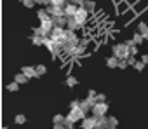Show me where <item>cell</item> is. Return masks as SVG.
I'll return each mask as SVG.
<instances>
[{
  "label": "cell",
  "instance_id": "cell-1",
  "mask_svg": "<svg viewBox=\"0 0 148 129\" xmlns=\"http://www.w3.org/2000/svg\"><path fill=\"white\" fill-rule=\"evenodd\" d=\"M112 51H113V56H117L119 59H129V56H131V49H129V45L125 42L115 44L112 47Z\"/></svg>",
  "mask_w": 148,
  "mask_h": 129
},
{
  "label": "cell",
  "instance_id": "cell-2",
  "mask_svg": "<svg viewBox=\"0 0 148 129\" xmlns=\"http://www.w3.org/2000/svg\"><path fill=\"white\" fill-rule=\"evenodd\" d=\"M66 117H68L73 124H75V122H82V120L87 117V113H86L82 108H75V110H70V113H68Z\"/></svg>",
  "mask_w": 148,
  "mask_h": 129
},
{
  "label": "cell",
  "instance_id": "cell-3",
  "mask_svg": "<svg viewBox=\"0 0 148 129\" xmlns=\"http://www.w3.org/2000/svg\"><path fill=\"white\" fill-rule=\"evenodd\" d=\"M75 19H77L82 26H86V23H87V19H89V11H87L86 7H79V11H77V14H75Z\"/></svg>",
  "mask_w": 148,
  "mask_h": 129
},
{
  "label": "cell",
  "instance_id": "cell-4",
  "mask_svg": "<svg viewBox=\"0 0 148 129\" xmlns=\"http://www.w3.org/2000/svg\"><path fill=\"white\" fill-rule=\"evenodd\" d=\"M64 33H66V28H58V26H54V30H52V33L49 35L54 42H64Z\"/></svg>",
  "mask_w": 148,
  "mask_h": 129
},
{
  "label": "cell",
  "instance_id": "cell-5",
  "mask_svg": "<svg viewBox=\"0 0 148 129\" xmlns=\"http://www.w3.org/2000/svg\"><path fill=\"white\" fill-rule=\"evenodd\" d=\"M106 112H108V103H96V106L92 108L91 113H92L94 117H105Z\"/></svg>",
  "mask_w": 148,
  "mask_h": 129
},
{
  "label": "cell",
  "instance_id": "cell-6",
  "mask_svg": "<svg viewBox=\"0 0 148 129\" xmlns=\"http://www.w3.org/2000/svg\"><path fill=\"white\" fill-rule=\"evenodd\" d=\"M80 127H82V129H96V117H94V115H91V117L87 115V117L80 122Z\"/></svg>",
  "mask_w": 148,
  "mask_h": 129
},
{
  "label": "cell",
  "instance_id": "cell-7",
  "mask_svg": "<svg viewBox=\"0 0 148 129\" xmlns=\"http://www.w3.org/2000/svg\"><path fill=\"white\" fill-rule=\"evenodd\" d=\"M45 9H47V12H49L51 18L64 16V7H59V5H49V7H45Z\"/></svg>",
  "mask_w": 148,
  "mask_h": 129
},
{
  "label": "cell",
  "instance_id": "cell-8",
  "mask_svg": "<svg viewBox=\"0 0 148 129\" xmlns=\"http://www.w3.org/2000/svg\"><path fill=\"white\" fill-rule=\"evenodd\" d=\"M66 19H68V23H66V28H68V30L77 32V30H82V28H84V26L75 19V16H73V18H66Z\"/></svg>",
  "mask_w": 148,
  "mask_h": 129
},
{
  "label": "cell",
  "instance_id": "cell-9",
  "mask_svg": "<svg viewBox=\"0 0 148 129\" xmlns=\"http://www.w3.org/2000/svg\"><path fill=\"white\" fill-rule=\"evenodd\" d=\"M77 11H79V7L75 5V4H71V2H68L66 5H64V16L66 18H73L77 14Z\"/></svg>",
  "mask_w": 148,
  "mask_h": 129
},
{
  "label": "cell",
  "instance_id": "cell-10",
  "mask_svg": "<svg viewBox=\"0 0 148 129\" xmlns=\"http://www.w3.org/2000/svg\"><path fill=\"white\" fill-rule=\"evenodd\" d=\"M40 28L47 33V35H51L52 33V30H54V23H52V18L51 19H47V21H42L40 23Z\"/></svg>",
  "mask_w": 148,
  "mask_h": 129
},
{
  "label": "cell",
  "instance_id": "cell-11",
  "mask_svg": "<svg viewBox=\"0 0 148 129\" xmlns=\"http://www.w3.org/2000/svg\"><path fill=\"white\" fill-rule=\"evenodd\" d=\"M52 23H54V26H58V28H66L68 19H66V16H56V18H52Z\"/></svg>",
  "mask_w": 148,
  "mask_h": 129
},
{
  "label": "cell",
  "instance_id": "cell-12",
  "mask_svg": "<svg viewBox=\"0 0 148 129\" xmlns=\"http://www.w3.org/2000/svg\"><path fill=\"white\" fill-rule=\"evenodd\" d=\"M96 129H108V115L96 117Z\"/></svg>",
  "mask_w": 148,
  "mask_h": 129
},
{
  "label": "cell",
  "instance_id": "cell-13",
  "mask_svg": "<svg viewBox=\"0 0 148 129\" xmlns=\"http://www.w3.org/2000/svg\"><path fill=\"white\" fill-rule=\"evenodd\" d=\"M119 58L117 56H108L106 59H105V63H106V67L108 68H119Z\"/></svg>",
  "mask_w": 148,
  "mask_h": 129
},
{
  "label": "cell",
  "instance_id": "cell-14",
  "mask_svg": "<svg viewBox=\"0 0 148 129\" xmlns=\"http://www.w3.org/2000/svg\"><path fill=\"white\" fill-rule=\"evenodd\" d=\"M21 73H25L28 79H37V72H35V67H28V64H26V67H23L21 68Z\"/></svg>",
  "mask_w": 148,
  "mask_h": 129
},
{
  "label": "cell",
  "instance_id": "cell-15",
  "mask_svg": "<svg viewBox=\"0 0 148 129\" xmlns=\"http://www.w3.org/2000/svg\"><path fill=\"white\" fill-rule=\"evenodd\" d=\"M37 18H38V21H40V23H42V21L51 19V16H49L47 9H38V11H37Z\"/></svg>",
  "mask_w": 148,
  "mask_h": 129
},
{
  "label": "cell",
  "instance_id": "cell-16",
  "mask_svg": "<svg viewBox=\"0 0 148 129\" xmlns=\"http://www.w3.org/2000/svg\"><path fill=\"white\" fill-rule=\"evenodd\" d=\"M132 42H134L136 45H141V44L145 42V37H143V33H139V32H136V33L132 35Z\"/></svg>",
  "mask_w": 148,
  "mask_h": 129
},
{
  "label": "cell",
  "instance_id": "cell-17",
  "mask_svg": "<svg viewBox=\"0 0 148 129\" xmlns=\"http://www.w3.org/2000/svg\"><path fill=\"white\" fill-rule=\"evenodd\" d=\"M64 40H79V37H77V32H73V30H68V28H66Z\"/></svg>",
  "mask_w": 148,
  "mask_h": 129
},
{
  "label": "cell",
  "instance_id": "cell-18",
  "mask_svg": "<svg viewBox=\"0 0 148 129\" xmlns=\"http://www.w3.org/2000/svg\"><path fill=\"white\" fill-rule=\"evenodd\" d=\"M14 80H16L18 84H26V82H28L30 79H28V77H26L25 73H16V75H14Z\"/></svg>",
  "mask_w": 148,
  "mask_h": 129
},
{
  "label": "cell",
  "instance_id": "cell-19",
  "mask_svg": "<svg viewBox=\"0 0 148 129\" xmlns=\"http://www.w3.org/2000/svg\"><path fill=\"white\" fill-rule=\"evenodd\" d=\"M5 89H7L9 93H16V91H19V84H18L16 80H12V82H9V84L5 86Z\"/></svg>",
  "mask_w": 148,
  "mask_h": 129
},
{
  "label": "cell",
  "instance_id": "cell-20",
  "mask_svg": "<svg viewBox=\"0 0 148 129\" xmlns=\"http://www.w3.org/2000/svg\"><path fill=\"white\" fill-rule=\"evenodd\" d=\"M77 82H79V80L73 77V75H68V77H66V80H64V84H66L68 87H75V86H77Z\"/></svg>",
  "mask_w": 148,
  "mask_h": 129
},
{
  "label": "cell",
  "instance_id": "cell-21",
  "mask_svg": "<svg viewBox=\"0 0 148 129\" xmlns=\"http://www.w3.org/2000/svg\"><path fill=\"white\" fill-rule=\"evenodd\" d=\"M35 72H37V77H42V75H45V72H47L45 64H37V67H35Z\"/></svg>",
  "mask_w": 148,
  "mask_h": 129
},
{
  "label": "cell",
  "instance_id": "cell-22",
  "mask_svg": "<svg viewBox=\"0 0 148 129\" xmlns=\"http://www.w3.org/2000/svg\"><path fill=\"white\" fill-rule=\"evenodd\" d=\"M44 38H45V37L33 35V37H32V42H33V45H37V47H38V45H44Z\"/></svg>",
  "mask_w": 148,
  "mask_h": 129
},
{
  "label": "cell",
  "instance_id": "cell-23",
  "mask_svg": "<svg viewBox=\"0 0 148 129\" xmlns=\"http://www.w3.org/2000/svg\"><path fill=\"white\" fill-rule=\"evenodd\" d=\"M64 119H66V115H61V113H56V115L52 117V122H54V126H56V124H63V122H64Z\"/></svg>",
  "mask_w": 148,
  "mask_h": 129
},
{
  "label": "cell",
  "instance_id": "cell-24",
  "mask_svg": "<svg viewBox=\"0 0 148 129\" xmlns=\"http://www.w3.org/2000/svg\"><path fill=\"white\" fill-rule=\"evenodd\" d=\"M14 122H16V124H18V126H23V124H25V122H26V117H25V115H23V113H18V115H16V117H14Z\"/></svg>",
  "mask_w": 148,
  "mask_h": 129
},
{
  "label": "cell",
  "instance_id": "cell-25",
  "mask_svg": "<svg viewBox=\"0 0 148 129\" xmlns=\"http://www.w3.org/2000/svg\"><path fill=\"white\" fill-rule=\"evenodd\" d=\"M84 7H86L89 12H92V11H96V2H94V0H87Z\"/></svg>",
  "mask_w": 148,
  "mask_h": 129
},
{
  "label": "cell",
  "instance_id": "cell-26",
  "mask_svg": "<svg viewBox=\"0 0 148 129\" xmlns=\"http://www.w3.org/2000/svg\"><path fill=\"white\" fill-rule=\"evenodd\" d=\"M146 30H148V25H146L145 21H139V23H138V32L145 35V33H146Z\"/></svg>",
  "mask_w": 148,
  "mask_h": 129
},
{
  "label": "cell",
  "instance_id": "cell-27",
  "mask_svg": "<svg viewBox=\"0 0 148 129\" xmlns=\"http://www.w3.org/2000/svg\"><path fill=\"white\" fill-rule=\"evenodd\" d=\"M117 124H119L117 117H112V115H108V129H110V127H117Z\"/></svg>",
  "mask_w": 148,
  "mask_h": 129
},
{
  "label": "cell",
  "instance_id": "cell-28",
  "mask_svg": "<svg viewBox=\"0 0 148 129\" xmlns=\"http://www.w3.org/2000/svg\"><path fill=\"white\" fill-rule=\"evenodd\" d=\"M33 35H38V37H49V35H47V33H45V32H44V30H42L40 26L33 28Z\"/></svg>",
  "mask_w": 148,
  "mask_h": 129
},
{
  "label": "cell",
  "instance_id": "cell-29",
  "mask_svg": "<svg viewBox=\"0 0 148 129\" xmlns=\"http://www.w3.org/2000/svg\"><path fill=\"white\" fill-rule=\"evenodd\" d=\"M89 42H91V37H89V35H84V37L80 38V44H79V45H82V47H87V45H89Z\"/></svg>",
  "mask_w": 148,
  "mask_h": 129
},
{
  "label": "cell",
  "instance_id": "cell-30",
  "mask_svg": "<svg viewBox=\"0 0 148 129\" xmlns=\"http://www.w3.org/2000/svg\"><path fill=\"white\" fill-rule=\"evenodd\" d=\"M96 96H98V93H96L94 89H89V91H87V98H86V99H91V101H96Z\"/></svg>",
  "mask_w": 148,
  "mask_h": 129
},
{
  "label": "cell",
  "instance_id": "cell-31",
  "mask_svg": "<svg viewBox=\"0 0 148 129\" xmlns=\"http://www.w3.org/2000/svg\"><path fill=\"white\" fill-rule=\"evenodd\" d=\"M23 5H25L26 9H33L37 4H35V0H25V2H23Z\"/></svg>",
  "mask_w": 148,
  "mask_h": 129
},
{
  "label": "cell",
  "instance_id": "cell-32",
  "mask_svg": "<svg viewBox=\"0 0 148 129\" xmlns=\"http://www.w3.org/2000/svg\"><path fill=\"white\" fill-rule=\"evenodd\" d=\"M75 108H80V99H73L70 103V110H75Z\"/></svg>",
  "mask_w": 148,
  "mask_h": 129
},
{
  "label": "cell",
  "instance_id": "cell-33",
  "mask_svg": "<svg viewBox=\"0 0 148 129\" xmlns=\"http://www.w3.org/2000/svg\"><path fill=\"white\" fill-rule=\"evenodd\" d=\"M127 67H129V63H127V59H120V61H119V68H120V70H125Z\"/></svg>",
  "mask_w": 148,
  "mask_h": 129
},
{
  "label": "cell",
  "instance_id": "cell-34",
  "mask_svg": "<svg viewBox=\"0 0 148 129\" xmlns=\"http://www.w3.org/2000/svg\"><path fill=\"white\" fill-rule=\"evenodd\" d=\"M96 103H106V96L101 94V93H98V96H96Z\"/></svg>",
  "mask_w": 148,
  "mask_h": 129
},
{
  "label": "cell",
  "instance_id": "cell-35",
  "mask_svg": "<svg viewBox=\"0 0 148 129\" xmlns=\"http://www.w3.org/2000/svg\"><path fill=\"white\" fill-rule=\"evenodd\" d=\"M134 68H136L138 72H143V70H145V63H143V61H138V63L134 64Z\"/></svg>",
  "mask_w": 148,
  "mask_h": 129
},
{
  "label": "cell",
  "instance_id": "cell-36",
  "mask_svg": "<svg viewBox=\"0 0 148 129\" xmlns=\"http://www.w3.org/2000/svg\"><path fill=\"white\" fill-rule=\"evenodd\" d=\"M127 63L131 64V67H134V64L138 63V59H136V56H129V59H127Z\"/></svg>",
  "mask_w": 148,
  "mask_h": 129
},
{
  "label": "cell",
  "instance_id": "cell-37",
  "mask_svg": "<svg viewBox=\"0 0 148 129\" xmlns=\"http://www.w3.org/2000/svg\"><path fill=\"white\" fill-rule=\"evenodd\" d=\"M139 61H143V63H145V64H146V63H148V54H143V56H141V59H139Z\"/></svg>",
  "mask_w": 148,
  "mask_h": 129
},
{
  "label": "cell",
  "instance_id": "cell-38",
  "mask_svg": "<svg viewBox=\"0 0 148 129\" xmlns=\"http://www.w3.org/2000/svg\"><path fill=\"white\" fill-rule=\"evenodd\" d=\"M44 2H45V0H35V4H37V5H44Z\"/></svg>",
  "mask_w": 148,
  "mask_h": 129
},
{
  "label": "cell",
  "instance_id": "cell-39",
  "mask_svg": "<svg viewBox=\"0 0 148 129\" xmlns=\"http://www.w3.org/2000/svg\"><path fill=\"white\" fill-rule=\"evenodd\" d=\"M143 37H145V40H148V30H146V33H145Z\"/></svg>",
  "mask_w": 148,
  "mask_h": 129
},
{
  "label": "cell",
  "instance_id": "cell-40",
  "mask_svg": "<svg viewBox=\"0 0 148 129\" xmlns=\"http://www.w3.org/2000/svg\"><path fill=\"white\" fill-rule=\"evenodd\" d=\"M64 129H77L75 126H70V127H64Z\"/></svg>",
  "mask_w": 148,
  "mask_h": 129
},
{
  "label": "cell",
  "instance_id": "cell-41",
  "mask_svg": "<svg viewBox=\"0 0 148 129\" xmlns=\"http://www.w3.org/2000/svg\"><path fill=\"white\" fill-rule=\"evenodd\" d=\"M110 129H119V127H110Z\"/></svg>",
  "mask_w": 148,
  "mask_h": 129
},
{
  "label": "cell",
  "instance_id": "cell-42",
  "mask_svg": "<svg viewBox=\"0 0 148 129\" xmlns=\"http://www.w3.org/2000/svg\"><path fill=\"white\" fill-rule=\"evenodd\" d=\"M2 129H9V127H2Z\"/></svg>",
  "mask_w": 148,
  "mask_h": 129
},
{
  "label": "cell",
  "instance_id": "cell-43",
  "mask_svg": "<svg viewBox=\"0 0 148 129\" xmlns=\"http://www.w3.org/2000/svg\"><path fill=\"white\" fill-rule=\"evenodd\" d=\"M19 2H25V0H19Z\"/></svg>",
  "mask_w": 148,
  "mask_h": 129
},
{
  "label": "cell",
  "instance_id": "cell-44",
  "mask_svg": "<svg viewBox=\"0 0 148 129\" xmlns=\"http://www.w3.org/2000/svg\"><path fill=\"white\" fill-rule=\"evenodd\" d=\"M146 67H148V63H146Z\"/></svg>",
  "mask_w": 148,
  "mask_h": 129
}]
</instances>
